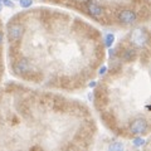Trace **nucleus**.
Instances as JSON below:
<instances>
[{"instance_id": "nucleus-2", "label": "nucleus", "mask_w": 151, "mask_h": 151, "mask_svg": "<svg viewBox=\"0 0 151 151\" xmlns=\"http://www.w3.org/2000/svg\"><path fill=\"white\" fill-rule=\"evenodd\" d=\"M24 35V27L19 23H14L9 27L8 29V37L12 42H19Z\"/></svg>"}, {"instance_id": "nucleus-11", "label": "nucleus", "mask_w": 151, "mask_h": 151, "mask_svg": "<svg viewBox=\"0 0 151 151\" xmlns=\"http://www.w3.org/2000/svg\"><path fill=\"white\" fill-rule=\"evenodd\" d=\"M33 0H19V4H20L22 8H29L32 5Z\"/></svg>"}, {"instance_id": "nucleus-19", "label": "nucleus", "mask_w": 151, "mask_h": 151, "mask_svg": "<svg viewBox=\"0 0 151 151\" xmlns=\"http://www.w3.org/2000/svg\"><path fill=\"white\" fill-rule=\"evenodd\" d=\"M135 1H140V0H135Z\"/></svg>"}, {"instance_id": "nucleus-1", "label": "nucleus", "mask_w": 151, "mask_h": 151, "mask_svg": "<svg viewBox=\"0 0 151 151\" xmlns=\"http://www.w3.org/2000/svg\"><path fill=\"white\" fill-rule=\"evenodd\" d=\"M147 39H149V35H147V32L146 29H134L130 35V42L135 47L137 48H142V47L147 43Z\"/></svg>"}, {"instance_id": "nucleus-6", "label": "nucleus", "mask_w": 151, "mask_h": 151, "mask_svg": "<svg viewBox=\"0 0 151 151\" xmlns=\"http://www.w3.org/2000/svg\"><path fill=\"white\" fill-rule=\"evenodd\" d=\"M136 18H137L136 13L134 10H130V9H125V10L119 13V20L124 24H132V23H135Z\"/></svg>"}, {"instance_id": "nucleus-5", "label": "nucleus", "mask_w": 151, "mask_h": 151, "mask_svg": "<svg viewBox=\"0 0 151 151\" xmlns=\"http://www.w3.org/2000/svg\"><path fill=\"white\" fill-rule=\"evenodd\" d=\"M107 100H108V94L106 89L97 88L94 91V105H96L97 108H101L103 105H106Z\"/></svg>"}, {"instance_id": "nucleus-14", "label": "nucleus", "mask_w": 151, "mask_h": 151, "mask_svg": "<svg viewBox=\"0 0 151 151\" xmlns=\"http://www.w3.org/2000/svg\"><path fill=\"white\" fill-rule=\"evenodd\" d=\"M1 4H4L8 8H14V4L12 1H9V0H1Z\"/></svg>"}, {"instance_id": "nucleus-15", "label": "nucleus", "mask_w": 151, "mask_h": 151, "mask_svg": "<svg viewBox=\"0 0 151 151\" xmlns=\"http://www.w3.org/2000/svg\"><path fill=\"white\" fill-rule=\"evenodd\" d=\"M105 72H106V67H102V68L100 69V74H103Z\"/></svg>"}, {"instance_id": "nucleus-4", "label": "nucleus", "mask_w": 151, "mask_h": 151, "mask_svg": "<svg viewBox=\"0 0 151 151\" xmlns=\"http://www.w3.org/2000/svg\"><path fill=\"white\" fill-rule=\"evenodd\" d=\"M13 69L15 70L17 74L24 76L25 73H28L30 70V64H29V62H28V59L20 58L13 64Z\"/></svg>"}, {"instance_id": "nucleus-3", "label": "nucleus", "mask_w": 151, "mask_h": 151, "mask_svg": "<svg viewBox=\"0 0 151 151\" xmlns=\"http://www.w3.org/2000/svg\"><path fill=\"white\" fill-rule=\"evenodd\" d=\"M147 130V121L145 119H136L132 121V124L130 125V132L134 135H141L145 134Z\"/></svg>"}, {"instance_id": "nucleus-7", "label": "nucleus", "mask_w": 151, "mask_h": 151, "mask_svg": "<svg viewBox=\"0 0 151 151\" xmlns=\"http://www.w3.org/2000/svg\"><path fill=\"white\" fill-rule=\"evenodd\" d=\"M84 8H86V10H88V13L94 18H98L103 14V9L98 5L96 1H93V0H87V1L84 3Z\"/></svg>"}, {"instance_id": "nucleus-18", "label": "nucleus", "mask_w": 151, "mask_h": 151, "mask_svg": "<svg viewBox=\"0 0 151 151\" xmlns=\"http://www.w3.org/2000/svg\"><path fill=\"white\" fill-rule=\"evenodd\" d=\"M54 1H59V0H54Z\"/></svg>"}, {"instance_id": "nucleus-13", "label": "nucleus", "mask_w": 151, "mask_h": 151, "mask_svg": "<svg viewBox=\"0 0 151 151\" xmlns=\"http://www.w3.org/2000/svg\"><path fill=\"white\" fill-rule=\"evenodd\" d=\"M144 144H145V140L141 139V137H136V139L134 140V145L137 146V147H139V146H142Z\"/></svg>"}, {"instance_id": "nucleus-9", "label": "nucleus", "mask_w": 151, "mask_h": 151, "mask_svg": "<svg viewBox=\"0 0 151 151\" xmlns=\"http://www.w3.org/2000/svg\"><path fill=\"white\" fill-rule=\"evenodd\" d=\"M122 57H124V59L126 60V62H131V60L136 59V57H137V52H136L135 48H126L124 50Z\"/></svg>"}, {"instance_id": "nucleus-16", "label": "nucleus", "mask_w": 151, "mask_h": 151, "mask_svg": "<svg viewBox=\"0 0 151 151\" xmlns=\"http://www.w3.org/2000/svg\"><path fill=\"white\" fill-rule=\"evenodd\" d=\"M1 9H3V4H1V0H0V12H1Z\"/></svg>"}, {"instance_id": "nucleus-12", "label": "nucleus", "mask_w": 151, "mask_h": 151, "mask_svg": "<svg viewBox=\"0 0 151 151\" xmlns=\"http://www.w3.org/2000/svg\"><path fill=\"white\" fill-rule=\"evenodd\" d=\"M122 149H124V145L121 142H115L110 145V150H122Z\"/></svg>"}, {"instance_id": "nucleus-17", "label": "nucleus", "mask_w": 151, "mask_h": 151, "mask_svg": "<svg viewBox=\"0 0 151 151\" xmlns=\"http://www.w3.org/2000/svg\"><path fill=\"white\" fill-rule=\"evenodd\" d=\"M1 40H3V35H1V33H0V43H1Z\"/></svg>"}, {"instance_id": "nucleus-8", "label": "nucleus", "mask_w": 151, "mask_h": 151, "mask_svg": "<svg viewBox=\"0 0 151 151\" xmlns=\"http://www.w3.org/2000/svg\"><path fill=\"white\" fill-rule=\"evenodd\" d=\"M101 117H102L103 122H105L111 130H117V121H116L115 116H113L111 112H102Z\"/></svg>"}, {"instance_id": "nucleus-10", "label": "nucleus", "mask_w": 151, "mask_h": 151, "mask_svg": "<svg viewBox=\"0 0 151 151\" xmlns=\"http://www.w3.org/2000/svg\"><path fill=\"white\" fill-rule=\"evenodd\" d=\"M113 42H115V35H113V34H107L106 35V42H105V44H106L107 48H110Z\"/></svg>"}]
</instances>
